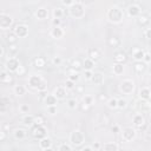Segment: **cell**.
<instances>
[{
	"instance_id": "obj_1",
	"label": "cell",
	"mask_w": 151,
	"mask_h": 151,
	"mask_svg": "<svg viewBox=\"0 0 151 151\" xmlns=\"http://www.w3.org/2000/svg\"><path fill=\"white\" fill-rule=\"evenodd\" d=\"M107 19L113 24H120L124 19V12L119 7L113 6L107 11Z\"/></svg>"
},
{
	"instance_id": "obj_2",
	"label": "cell",
	"mask_w": 151,
	"mask_h": 151,
	"mask_svg": "<svg viewBox=\"0 0 151 151\" xmlns=\"http://www.w3.org/2000/svg\"><path fill=\"white\" fill-rule=\"evenodd\" d=\"M68 13L72 18H76V19H80L84 17L85 14V9H84V6L80 4V2H73L70 7H68Z\"/></svg>"
},
{
	"instance_id": "obj_3",
	"label": "cell",
	"mask_w": 151,
	"mask_h": 151,
	"mask_svg": "<svg viewBox=\"0 0 151 151\" xmlns=\"http://www.w3.org/2000/svg\"><path fill=\"white\" fill-rule=\"evenodd\" d=\"M84 140H85V137H84L83 132H80L79 130H76V131L71 132V134H70V143H71L72 146L78 147V146H80L84 143Z\"/></svg>"
},
{
	"instance_id": "obj_4",
	"label": "cell",
	"mask_w": 151,
	"mask_h": 151,
	"mask_svg": "<svg viewBox=\"0 0 151 151\" xmlns=\"http://www.w3.org/2000/svg\"><path fill=\"white\" fill-rule=\"evenodd\" d=\"M119 90L123 94H131L134 90V81L131 79H124L119 85Z\"/></svg>"
},
{
	"instance_id": "obj_5",
	"label": "cell",
	"mask_w": 151,
	"mask_h": 151,
	"mask_svg": "<svg viewBox=\"0 0 151 151\" xmlns=\"http://www.w3.org/2000/svg\"><path fill=\"white\" fill-rule=\"evenodd\" d=\"M136 138V130L132 127H124L122 131V139L124 142H132Z\"/></svg>"
},
{
	"instance_id": "obj_6",
	"label": "cell",
	"mask_w": 151,
	"mask_h": 151,
	"mask_svg": "<svg viewBox=\"0 0 151 151\" xmlns=\"http://www.w3.org/2000/svg\"><path fill=\"white\" fill-rule=\"evenodd\" d=\"M32 134H33V137L35 139H41V138L46 137L47 130H46V127L44 125H35L33 131H32Z\"/></svg>"
},
{
	"instance_id": "obj_7",
	"label": "cell",
	"mask_w": 151,
	"mask_h": 151,
	"mask_svg": "<svg viewBox=\"0 0 151 151\" xmlns=\"http://www.w3.org/2000/svg\"><path fill=\"white\" fill-rule=\"evenodd\" d=\"M14 34L18 37V38H25V37H27V34H28V27L26 26V25H17L15 27H14Z\"/></svg>"
},
{
	"instance_id": "obj_8",
	"label": "cell",
	"mask_w": 151,
	"mask_h": 151,
	"mask_svg": "<svg viewBox=\"0 0 151 151\" xmlns=\"http://www.w3.org/2000/svg\"><path fill=\"white\" fill-rule=\"evenodd\" d=\"M19 66H20V63L17 58H9L6 61V70L8 72H15Z\"/></svg>"
},
{
	"instance_id": "obj_9",
	"label": "cell",
	"mask_w": 151,
	"mask_h": 151,
	"mask_svg": "<svg viewBox=\"0 0 151 151\" xmlns=\"http://www.w3.org/2000/svg\"><path fill=\"white\" fill-rule=\"evenodd\" d=\"M12 24H13L12 17H9V15H7V14H1V15H0V28L7 29V28L11 27Z\"/></svg>"
},
{
	"instance_id": "obj_10",
	"label": "cell",
	"mask_w": 151,
	"mask_h": 151,
	"mask_svg": "<svg viewBox=\"0 0 151 151\" xmlns=\"http://www.w3.org/2000/svg\"><path fill=\"white\" fill-rule=\"evenodd\" d=\"M136 109L139 112H149L150 111V100H145V99H140L136 103Z\"/></svg>"
},
{
	"instance_id": "obj_11",
	"label": "cell",
	"mask_w": 151,
	"mask_h": 151,
	"mask_svg": "<svg viewBox=\"0 0 151 151\" xmlns=\"http://www.w3.org/2000/svg\"><path fill=\"white\" fill-rule=\"evenodd\" d=\"M132 122H133V125H134L137 129H143V127L145 126V124H146V120H145L144 116H143V114H140V113L134 114V116H133Z\"/></svg>"
},
{
	"instance_id": "obj_12",
	"label": "cell",
	"mask_w": 151,
	"mask_h": 151,
	"mask_svg": "<svg viewBox=\"0 0 151 151\" xmlns=\"http://www.w3.org/2000/svg\"><path fill=\"white\" fill-rule=\"evenodd\" d=\"M140 13H142V8H140V6H138V5H131V6H129V8H127V14H129L130 17H132V18L139 17Z\"/></svg>"
},
{
	"instance_id": "obj_13",
	"label": "cell",
	"mask_w": 151,
	"mask_h": 151,
	"mask_svg": "<svg viewBox=\"0 0 151 151\" xmlns=\"http://www.w3.org/2000/svg\"><path fill=\"white\" fill-rule=\"evenodd\" d=\"M41 81H42L41 77H40V76H37V74H32V76L28 78V85H29L32 88H38V86L40 85Z\"/></svg>"
},
{
	"instance_id": "obj_14",
	"label": "cell",
	"mask_w": 151,
	"mask_h": 151,
	"mask_svg": "<svg viewBox=\"0 0 151 151\" xmlns=\"http://www.w3.org/2000/svg\"><path fill=\"white\" fill-rule=\"evenodd\" d=\"M53 94L57 99H64L67 96V90L65 88V86H58V87L54 88Z\"/></svg>"
},
{
	"instance_id": "obj_15",
	"label": "cell",
	"mask_w": 151,
	"mask_h": 151,
	"mask_svg": "<svg viewBox=\"0 0 151 151\" xmlns=\"http://www.w3.org/2000/svg\"><path fill=\"white\" fill-rule=\"evenodd\" d=\"M39 146L41 150H51L52 149V140L48 137H44L39 139Z\"/></svg>"
},
{
	"instance_id": "obj_16",
	"label": "cell",
	"mask_w": 151,
	"mask_h": 151,
	"mask_svg": "<svg viewBox=\"0 0 151 151\" xmlns=\"http://www.w3.org/2000/svg\"><path fill=\"white\" fill-rule=\"evenodd\" d=\"M64 35V31L60 26H53L51 29V37L54 39H60Z\"/></svg>"
},
{
	"instance_id": "obj_17",
	"label": "cell",
	"mask_w": 151,
	"mask_h": 151,
	"mask_svg": "<svg viewBox=\"0 0 151 151\" xmlns=\"http://www.w3.org/2000/svg\"><path fill=\"white\" fill-rule=\"evenodd\" d=\"M90 80H91L94 85H100V84H103V81H104V76H103L101 72H94V73H92V77H91Z\"/></svg>"
},
{
	"instance_id": "obj_18",
	"label": "cell",
	"mask_w": 151,
	"mask_h": 151,
	"mask_svg": "<svg viewBox=\"0 0 151 151\" xmlns=\"http://www.w3.org/2000/svg\"><path fill=\"white\" fill-rule=\"evenodd\" d=\"M113 59H114V61H116V63H120V64H123V63H125V61H126L127 55H126V53H125V52H123V51H118V52H116V53H114Z\"/></svg>"
},
{
	"instance_id": "obj_19",
	"label": "cell",
	"mask_w": 151,
	"mask_h": 151,
	"mask_svg": "<svg viewBox=\"0 0 151 151\" xmlns=\"http://www.w3.org/2000/svg\"><path fill=\"white\" fill-rule=\"evenodd\" d=\"M88 58L92 59L93 61H97V60L101 59V53H100V51L97 50V48H91V50L88 51Z\"/></svg>"
},
{
	"instance_id": "obj_20",
	"label": "cell",
	"mask_w": 151,
	"mask_h": 151,
	"mask_svg": "<svg viewBox=\"0 0 151 151\" xmlns=\"http://www.w3.org/2000/svg\"><path fill=\"white\" fill-rule=\"evenodd\" d=\"M151 97V92L149 87H142L139 90V98L140 99H145V100H150Z\"/></svg>"
},
{
	"instance_id": "obj_21",
	"label": "cell",
	"mask_w": 151,
	"mask_h": 151,
	"mask_svg": "<svg viewBox=\"0 0 151 151\" xmlns=\"http://www.w3.org/2000/svg\"><path fill=\"white\" fill-rule=\"evenodd\" d=\"M146 65H147V64H145L143 60L136 61L134 65H133V68H134V71H136L137 73H142V72H144V71L146 70Z\"/></svg>"
},
{
	"instance_id": "obj_22",
	"label": "cell",
	"mask_w": 151,
	"mask_h": 151,
	"mask_svg": "<svg viewBox=\"0 0 151 151\" xmlns=\"http://www.w3.org/2000/svg\"><path fill=\"white\" fill-rule=\"evenodd\" d=\"M35 17L39 19V20H44V19H46L47 17H48V12H47V9L46 8H38L37 11H35Z\"/></svg>"
},
{
	"instance_id": "obj_23",
	"label": "cell",
	"mask_w": 151,
	"mask_h": 151,
	"mask_svg": "<svg viewBox=\"0 0 151 151\" xmlns=\"http://www.w3.org/2000/svg\"><path fill=\"white\" fill-rule=\"evenodd\" d=\"M57 98L54 97V94L52 93V94H46L45 97H44V101H45V104L47 105V106H51V105H55L57 104Z\"/></svg>"
},
{
	"instance_id": "obj_24",
	"label": "cell",
	"mask_w": 151,
	"mask_h": 151,
	"mask_svg": "<svg viewBox=\"0 0 151 151\" xmlns=\"http://www.w3.org/2000/svg\"><path fill=\"white\" fill-rule=\"evenodd\" d=\"M12 81V77L9 74L8 71H2L0 72V83H5V84H8Z\"/></svg>"
},
{
	"instance_id": "obj_25",
	"label": "cell",
	"mask_w": 151,
	"mask_h": 151,
	"mask_svg": "<svg viewBox=\"0 0 151 151\" xmlns=\"http://www.w3.org/2000/svg\"><path fill=\"white\" fill-rule=\"evenodd\" d=\"M144 53H145L144 50H142V48H136V50L133 51V53H132V58H133L136 61H140V60L143 59V57H144Z\"/></svg>"
},
{
	"instance_id": "obj_26",
	"label": "cell",
	"mask_w": 151,
	"mask_h": 151,
	"mask_svg": "<svg viewBox=\"0 0 151 151\" xmlns=\"http://www.w3.org/2000/svg\"><path fill=\"white\" fill-rule=\"evenodd\" d=\"M81 66L84 67V70H90V71H92L93 67H94V61H93L92 59H90V58H86V59L83 61Z\"/></svg>"
},
{
	"instance_id": "obj_27",
	"label": "cell",
	"mask_w": 151,
	"mask_h": 151,
	"mask_svg": "<svg viewBox=\"0 0 151 151\" xmlns=\"http://www.w3.org/2000/svg\"><path fill=\"white\" fill-rule=\"evenodd\" d=\"M22 123H24V125H26V126H32V125H34V116H32V114H26V116H24V117H22Z\"/></svg>"
},
{
	"instance_id": "obj_28",
	"label": "cell",
	"mask_w": 151,
	"mask_h": 151,
	"mask_svg": "<svg viewBox=\"0 0 151 151\" xmlns=\"http://www.w3.org/2000/svg\"><path fill=\"white\" fill-rule=\"evenodd\" d=\"M8 104H11L8 98H0V112H6L8 109Z\"/></svg>"
},
{
	"instance_id": "obj_29",
	"label": "cell",
	"mask_w": 151,
	"mask_h": 151,
	"mask_svg": "<svg viewBox=\"0 0 151 151\" xmlns=\"http://www.w3.org/2000/svg\"><path fill=\"white\" fill-rule=\"evenodd\" d=\"M123 72H124V66H123V64L116 63V64L113 65V73H114L116 76H119V74H122Z\"/></svg>"
},
{
	"instance_id": "obj_30",
	"label": "cell",
	"mask_w": 151,
	"mask_h": 151,
	"mask_svg": "<svg viewBox=\"0 0 151 151\" xmlns=\"http://www.w3.org/2000/svg\"><path fill=\"white\" fill-rule=\"evenodd\" d=\"M26 137V131L22 129H17L14 131V138L15 139H24Z\"/></svg>"
},
{
	"instance_id": "obj_31",
	"label": "cell",
	"mask_w": 151,
	"mask_h": 151,
	"mask_svg": "<svg viewBox=\"0 0 151 151\" xmlns=\"http://www.w3.org/2000/svg\"><path fill=\"white\" fill-rule=\"evenodd\" d=\"M34 65L37 67H44L46 65V59L44 57H37L34 59Z\"/></svg>"
},
{
	"instance_id": "obj_32",
	"label": "cell",
	"mask_w": 151,
	"mask_h": 151,
	"mask_svg": "<svg viewBox=\"0 0 151 151\" xmlns=\"http://www.w3.org/2000/svg\"><path fill=\"white\" fill-rule=\"evenodd\" d=\"M103 150H111V151H114V150H119V146L114 143H106L101 146Z\"/></svg>"
},
{
	"instance_id": "obj_33",
	"label": "cell",
	"mask_w": 151,
	"mask_h": 151,
	"mask_svg": "<svg viewBox=\"0 0 151 151\" xmlns=\"http://www.w3.org/2000/svg\"><path fill=\"white\" fill-rule=\"evenodd\" d=\"M25 92H26V87L22 85H17L14 87V93L17 96H22V94H25Z\"/></svg>"
},
{
	"instance_id": "obj_34",
	"label": "cell",
	"mask_w": 151,
	"mask_h": 151,
	"mask_svg": "<svg viewBox=\"0 0 151 151\" xmlns=\"http://www.w3.org/2000/svg\"><path fill=\"white\" fill-rule=\"evenodd\" d=\"M127 106V100L125 98H120V99H117V107L123 110Z\"/></svg>"
},
{
	"instance_id": "obj_35",
	"label": "cell",
	"mask_w": 151,
	"mask_h": 151,
	"mask_svg": "<svg viewBox=\"0 0 151 151\" xmlns=\"http://www.w3.org/2000/svg\"><path fill=\"white\" fill-rule=\"evenodd\" d=\"M109 44H110L111 47H118V46L120 45V40H119L117 37H112V38H110Z\"/></svg>"
},
{
	"instance_id": "obj_36",
	"label": "cell",
	"mask_w": 151,
	"mask_h": 151,
	"mask_svg": "<svg viewBox=\"0 0 151 151\" xmlns=\"http://www.w3.org/2000/svg\"><path fill=\"white\" fill-rule=\"evenodd\" d=\"M63 15H64V9H63V8L57 7V8H54V9H53V17H54V18L60 19Z\"/></svg>"
},
{
	"instance_id": "obj_37",
	"label": "cell",
	"mask_w": 151,
	"mask_h": 151,
	"mask_svg": "<svg viewBox=\"0 0 151 151\" xmlns=\"http://www.w3.org/2000/svg\"><path fill=\"white\" fill-rule=\"evenodd\" d=\"M137 18H138V24H139V25L145 26V25L149 24V18H147V17H145V15H139V17H137Z\"/></svg>"
},
{
	"instance_id": "obj_38",
	"label": "cell",
	"mask_w": 151,
	"mask_h": 151,
	"mask_svg": "<svg viewBox=\"0 0 151 151\" xmlns=\"http://www.w3.org/2000/svg\"><path fill=\"white\" fill-rule=\"evenodd\" d=\"M17 38H18V37L14 34V32L7 34V41H8L9 44H15V42H17Z\"/></svg>"
},
{
	"instance_id": "obj_39",
	"label": "cell",
	"mask_w": 151,
	"mask_h": 151,
	"mask_svg": "<svg viewBox=\"0 0 151 151\" xmlns=\"http://www.w3.org/2000/svg\"><path fill=\"white\" fill-rule=\"evenodd\" d=\"M83 101H84V105L90 106V105L93 104V97H92V96H84Z\"/></svg>"
},
{
	"instance_id": "obj_40",
	"label": "cell",
	"mask_w": 151,
	"mask_h": 151,
	"mask_svg": "<svg viewBox=\"0 0 151 151\" xmlns=\"http://www.w3.org/2000/svg\"><path fill=\"white\" fill-rule=\"evenodd\" d=\"M72 149H73V146L70 145V144H60L58 146V150L59 151H71Z\"/></svg>"
},
{
	"instance_id": "obj_41",
	"label": "cell",
	"mask_w": 151,
	"mask_h": 151,
	"mask_svg": "<svg viewBox=\"0 0 151 151\" xmlns=\"http://www.w3.org/2000/svg\"><path fill=\"white\" fill-rule=\"evenodd\" d=\"M68 79L76 83L77 80H79V73H78V72H77V71L74 70V71H73L72 73H70V76H68Z\"/></svg>"
},
{
	"instance_id": "obj_42",
	"label": "cell",
	"mask_w": 151,
	"mask_h": 151,
	"mask_svg": "<svg viewBox=\"0 0 151 151\" xmlns=\"http://www.w3.org/2000/svg\"><path fill=\"white\" fill-rule=\"evenodd\" d=\"M67 106L70 107V109H76L77 107V100L74 99V98H71V99H68L67 100Z\"/></svg>"
},
{
	"instance_id": "obj_43",
	"label": "cell",
	"mask_w": 151,
	"mask_h": 151,
	"mask_svg": "<svg viewBox=\"0 0 151 151\" xmlns=\"http://www.w3.org/2000/svg\"><path fill=\"white\" fill-rule=\"evenodd\" d=\"M107 105H109L110 109H117V99H116V98H111V99H109Z\"/></svg>"
},
{
	"instance_id": "obj_44",
	"label": "cell",
	"mask_w": 151,
	"mask_h": 151,
	"mask_svg": "<svg viewBox=\"0 0 151 151\" xmlns=\"http://www.w3.org/2000/svg\"><path fill=\"white\" fill-rule=\"evenodd\" d=\"M44 124V117L42 116H35L34 117V125H42Z\"/></svg>"
},
{
	"instance_id": "obj_45",
	"label": "cell",
	"mask_w": 151,
	"mask_h": 151,
	"mask_svg": "<svg viewBox=\"0 0 151 151\" xmlns=\"http://www.w3.org/2000/svg\"><path fill=\"white\" fill-rule=\"evenodd\" d=\"M65 88H66V90H73V88H74V81L67 79L66 83H65Z\"/></svg>"
},
{
	"instance_id": "obj_46",
	"label": "cell",
	"mask_w": 151,
	"mask_h": 151,
	"mask_svg": "<svg viewBox=\"0 0 151 151\" xmlns=\"http://www.w3.org/2000/svg\"><path fill=\"white\" fill-rule=\"evenodd\" d=\"M145 64H149L150 61H151V55H150V53L149 52H145L144 53V57H143V59H142Z\"/></svg>"
},
{
	"instance_id": "obj_47",
	"label": "cell",
	"mask_w": 151,
	"mask_h": 151,
	"mask_svg": "<svg viewBox=\"0 0 151 151\" xmlns=\"http://www.w3.org/2000/svg\"><path fill=\"white\" fill-rule=\"evenodd\" d=\"M46 88H47V84H46V81H45V80H42V81L40 83V85L38 86V88H37V90L40 92V91H46Z\"/></svg>"
},
{
	"instance_id": "obj_48",
	"label": "cell",
	"mask_w": 151,
	"mask_h": 151,
	"mask_svg": "<svg viewBox=\"0 0 151 151\" xmlns=\"http://www.w3.org/2000/svg\"><path fill=\"white\" fill-rule=\"evenodd\" d=\"M47 112H48L50 114H55V113H57V106H55V105L47 106Z\"/></svg>"
},
{
	"instance_id": "obj_49",
	"label": "cell",
	"mask_w": 151,
	"mask_h": 151,
	"mask_svg": "<svg viewBox=\"0 0 151 151\" xmlns=\"http://www.w3.org/2000/svg\"><path fill=\"white\" fill-rule=\"evenodd\" d=\"M80 67H81V63H80L78 59L72 63V68H73V70H79Z\"/></svg>"
},
{
	"instance_id": "obj_50",
	"label": "cell",
	"mask_w": 151,
	"mask_h": 151,
	"mask_svg": "<svg viewBox=\"0 0 151 151\" xmlns=\"http://www.w3.org/2000/svg\"><path fill=\"white\" fill-rule=\"evenodd\" d=\"M52 64H53L54 66L60 65V64H61V58H60V57H54V58L52 59Z\"/></svg>"
},
{
	"instance_id": "obj_51",
	"label": "cell",
	"mask_w": 151,
	"mask_h": 151,
	"mask_svg": "<svg viewBox=\"0 0 151 151\" xmlns=\"http://www.w3.org/2000/svg\"><path fill=\"white\" fill-rule=\"evenodd\" d=\"M92 71H90V70H85V72H84V77H85V79H87V80H90L91 79V77H92Z\"/></svg>"
},
{
	"instance_id": "obj_52",
	"label": "cell",
	"mask_w": 151,
	"mask_h": 151,
	"mask_svg": "<svg viewBox=\"0 0 151 151\" xmlns=\"http://www.w3.org/2000/svg\"><path fill=\"white\" fill-rule=\"evenodd\" d=\"M28 110H29V107H28V105H27V104H22V105L20 106V111H21L22 113H27V112H28Z\"/></svg>"
},
{
	"instance_id": "obj_53",
	"label": "cell",
	"mask_w": 151,
	"mask_h": 151,
	"mask_svg": "<svg viewBox=\"0 0 151 151\" xmlns=\"http://www.w3.org/2000/svg\"><path fill=\"white\" fill-rule=\"evenodd\" d=\"M73 2H74V0H61V4L64 6H66V7H70Z\"/></svg>"
},
{
	"instance_id": "obj_54",
	"label": "cell",
	"mask_w": 151,
	"mask_h": 151,
	"mask_svg": "<svg viewBox=\"0 0 151 151\" xmlns=\"http://www.w3.org/2000/svg\"><path fill=\"white\" fill-rule=\"evenodd\" d=\"M6 138H7V133H6V131L1 130V131H0V142H4Z\"/></svg>"
},
{
	"instance_id": "obj_55",
	"label": "cell",
	"mask_w": 151,
	"mask_h": 151,
	"mask_svg": "<svg viewBox=\"0 0 151 151\" xmlns=\"http://www.w3.org/2000/svg\"><path fill=\"white\" fill-rule=\"evenodd\" d=\"M52 24H53V26H60L61 20H60V19H58V18H54V19L52 20Z\"/></svg>"
},
{
	"instance_id": "obj_56",
	"label": "cell",
	"mask_w": 151,
	"mask_h": 151,
	"mask_svg": "<svg viewBox=\"0 0 151 151\" xmlns=\"http://www.w3.org/2000/svg\"><path fill=\"white\" fill-rule=\"evenodd\" d=\"M15 72L18 73V76H22V74L25 73V68H24L22 66H19V67H18V70H17Z\"/></svg>"
},
{
	"instance_id": "obj_57",
	"label": "cell",
	"mask_w": 151,
	"mask_h": 151,
	"mask_svg": "<svg viewBox=\"0 0 151 151\" xmlns=\"http://www.w3.org/2000/svg\"><path fill=\"white\" fill-rule=\"evenodd\" d=\"M112 131H113L114 133H117V132H120V129H119L118 125H113V126H112Z\"/></svg>"
},
{
	"instance_id": "obj_58",
	"label": "cell",
	"mask_w": 151,
	"mask_h": 151,
	"mask_svg": "<svg viewBox=\"0 0 151 151\" xmlns=\"http://www.w3.org/2000/svg\"><path fill=\"white\" fill-rule=\"evenodd\" d=\"M150 28H146V31H145V33H144V35H145V39H150Z\"/></svg>"
},
{
	"instance_id": "obj_59",
	"label": "cell",
	"mask_w": 151,
	"mask_h": 151,
	"mask_svg": "<svg viewBox=\"0 0 151 151\" xmlns=\"http://www.w3.org/2000/svg\"><path fill=\"white\" fill-rule=\"evenodd\" d=\"M92 149H94V150H98V149H100V144H99V143H96V144H93V145H92Z\"/></svg>"
},
{
	"instance_id": "obj_60",
	"label": "cell",
	"mask_w": 151,
	"mask_h": 151,
	"mask_svg": "<svg viewBox=\"0 0 151 151\" xmlns=\"http://www.w3.org/2000/svg\"><path fill=\"white\" fill-rule=\"evenodd\" d=\"M81 150H83V151H91V150H93V149H92V146H84Z\"/></svg>"
},
{
	"instance_id": "obj_61",
	"label": "cell",
	"mask_w": 151,
	"mask_h": 151,
	"mask_svg": "<svg viewBox=\"0 0 151 151\" xmlns=\"http://www.w3.org/2000/svg\"><path fill=\"white\" fill-rule=\"evenodd\" d=\"M2 54H4V48H2L1 46H0V57H1Z\"/></svg>"
},
{
	"instance_id": "obj_62",
	"label": "cell",
	"mask_w": 151,
	"mask_h": 151,
	"mask_svg": "<svg viewBox=\"0 0 151 151\" xmlns=\"http://www.w3.org/2000/svg\"><path fill=\"white\" fill-rule=\"evenodd\" d=\"M85 1H91V0H85Z\"/></svg>"
},
{
	"instance_id": "obj_63",
	"label": "cell",
	"mask_w": 151,
	"mask_h": 151,
	"mask_svg": "<svg viewBox=\"0 0 151 151\" xmlns=\"http://www.w3.org/2000/svg\"><path fill=\"white\" fill-rule=\"evenodd\" d=\"M32 1H35V0H32Z\"/></svg>"
}]
</instances>
